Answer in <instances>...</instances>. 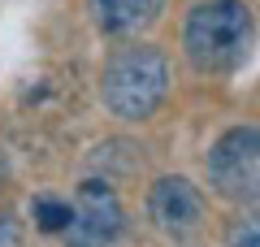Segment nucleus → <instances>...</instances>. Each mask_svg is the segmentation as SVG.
Here are the masks:
<instances>
[{"mask_svg":"<svg viewBox=\"0 0 260 247\" xmlns=\"http://www.w3.org/2000/svg\"><path fill=\"white\" fill-rule=\"evenodd\" d=\"M256 48V18L243 0H200L186 13L182 52L200 74H234Z\"/></svg>","mask_w":260,"mask_h":247,"instance_id":"obj_1","label":"nucleus"},{"mask_svg":"<svg viewBox=\"0 0 260 247\" xmlns=\"http://www.w3.org/2000/svg\"><path fill=\"white\" fill-rule=\"evenodd\" d=\"M169 96V61L152 44H126L100 70V100L121 121H148Z\"/></svg>","mask_w":260,"mask_h":247,"instance_id":"obj_2","label":"nucleus"},{"mask_svg":"<svg viewBox=\"0 0 260 247\" xmlns=\"http://www.w3.org/2000/svg\"><path fill=\"white\" fill-rule=\"evenodd\" d=\"M208 187L225 204H260V126H234L208 152Z\"/></svg>","mask_w":260,"mask_h":247,"instance_id":"obj_3","label":"nucleus"},{"mask_svg":"<svg viewBox=\"0 0 260 247\" xmlns=\"http://www.w3.org/2000/svg\"><path fill=\"white\" fill-rule=\"evenodd\" d=\"M126 226V208H121L117 191L100 178H87L74 195V217L65 230V247H113Z\"/></svg>","mask_w":260,"mask_h":247,"instance_id":"obj_4","label":"nucleus"},{"mask_svg":"<svg viewBox=\"0 0 260 247\" xmlns=\"http://www.w3.org/2000/svg\"><path fill=\"white\" fill-rule=\"evenodd\" d=\"M148 217H152V226H156L160 234L186 238V234L200 230V221H204V195H200V187H195L191 178L165 174V178H156L152 191H148Z\"/></svg>","mask_w":260,"mask_h":247,"instance_id":"obj_5","label":"nucleus"},{"mask_svg":"<svg viewBox=\"0 0 260 247\" xmlns=\"http://www.w3.org/2000/svg\"><path fill=\"white\" fill-rule=\"evenodd\" d=\"M87 5L104 35H139L165 13V0H87Z\"/></svg>","mask_w":260,"mask_h":247,"instance_id":"obj_6","label":"nucleus"},{"mask_svg":"<svg viewBox=\"0 0 260 247\" xmlns=\"http://www.w3.org/2000/svg\"><path fill=\"white\" fill-rule=\"evenodd\" d=\"M30 217L44 234H65L70 230V217H74V204L61 200V195H35L30 200Z\"/></svg>","mask_w":260,"mask_h":247,"instance_id":"obj_7","label":"nucleus"},{"mask_svg":"<svg viewBox=\"0 0 260 247\" xmlns=\"http://www.w3.org/2000/svg\"><path fill=\"white\" fill-rule=\"evenodd\" d=\"M225 247H260V212L243 208L225 230Z\"/></svg>","mask_w":260,"mask_h":247,"instance_id":"obj_8","label":"nucleus"},{"mask_svg":"<svg viewBox=\"0 0 260 247\" xmlns=\"http://www.w3.org/2000/svg\"><path fill=\"white\" fill-rule=\"evenodd\" d=\"M5 182H9V156H5V147H0V191H5Z\"/></svg>","mask_w":260,"mask_h":247,"instance_id":"obj_9","label":"nucleus"}]
</instances>
